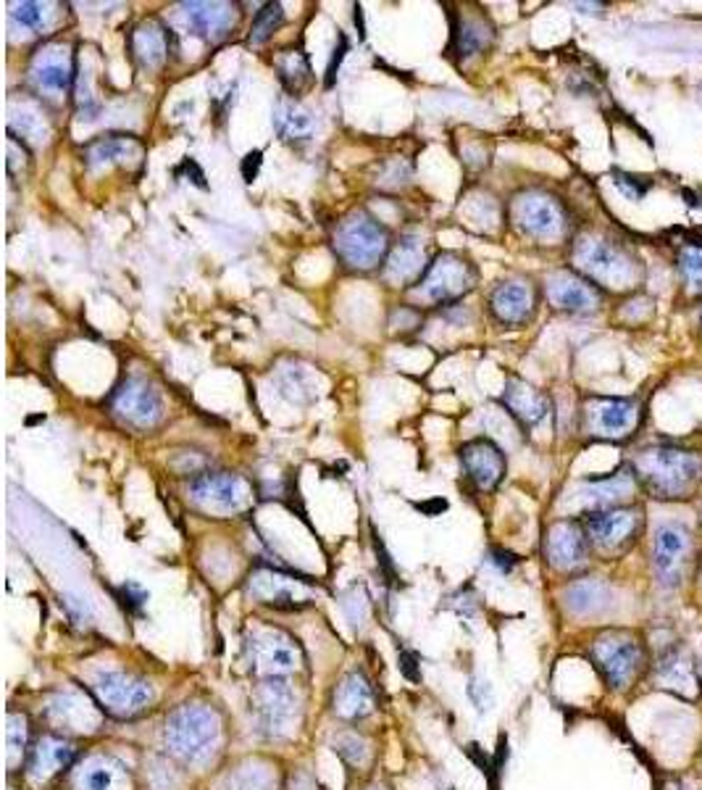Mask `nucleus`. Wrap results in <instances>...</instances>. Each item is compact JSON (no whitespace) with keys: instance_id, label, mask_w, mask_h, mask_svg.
<instances>
[{"instance_id":"nucleus-34","label":"nucleus","mask_w":702,"mask_h":790,"mask_svg":"<svg viewBox=\"0 0 702 790\" xmlns=\"http://www.w3.org/2000/svg\"><path fill=\"white\" fill-rule=\"evenodd\" d=\"M274 69L279 71V80H282L284 88L292 96H298V92H303L308 84L313 82L311 74V63L300 51H282L274 59Z\"/></svg>"},{"instance_id":"nucleus-31","label":"nucleus","mask_w":702,"mask_h":790,"mask_svg":"<svg viewBox=\"0 0 702 790\" xmlns=\"http://www.w3.org/2000/svg\"><path fill=\"white\" fill-rule=\"evenodd\" d=\"M655 680L661 682L663 688L676 690V693L684 696H692L694 688H698V674H694L692 659L679 649L669 651L661 659V664L655 669Z\"/></svg>"},{"instance_id":"nucleus-5","label":"nucleus","mask_w":702,"mask_h":790,"mask_svg":"<svg viewBox=\"0 0 702 790\" xmlns=\"http://www.w3.org/2000/svg\"><path fill=\"white\" fill-rule=\"evenodd\" d=\"M592 661L615 690L629 688L644 667V643L629 630H611L592 643Z\"/></svg>"},{"instance_id":"nucleus-21","label":"nucleus","mask_w":702,"mask_h":790,"mask_svg":"<svg viewBox=\"0 0 702 790\" xmlns=\"http://www.w3.org/2000/svg\"><path fill=\"white\" fill-rule=\"evenodd\" d=\"M74 790H132V782L119 759L96 753L74 772Z\"/></svg>"},{"instance_id":"nucleus-1","label":"nucleus","mask_w":702,"mask_h":790,"mask_svg":"<svg viewBox=\"0 0 702 790\" xmlns=\"http://www.w3.org/2000/svg\"><path fill=\"white\" fill-rule=\"evenodd\" d=\"M167 749L184 764H205L221 746V720L211 707L188 703L169 714L163 730Z\"/></svg>"},{"instance_id":"nucleus-40","label":"nucleus","mask_w":702,"mask_h":790,"mask_svg":"<svg viewBox=\"0 0 702 790\" xmlns=\"http://www.w3.org/2000/svg\"><path fill=\"white\" fill-rule=\"evenodd\" d=\"M11 17L17 19L21 27H27V30L40 32L42 27H46V21H48V6H42V3H19V6H13Z\"/></svg>"},{"instance_id":"nucleus-19","label":"nucleus","mask_w":702,"mask_h":790,"mask_svg":"<svg viewBox=\"0 0 702 790\" xmlns=\"http://www.w3.org/2000/svg\"><path fill=\"white\" fill-rule=\"evenodd\" d=\"M179 13L195 38L211 42L224 38L238 19V9L232 3H217V0L213 3H179Z\"/></svg>"},{"instance_id":"nucleus-22","label":"nucleus","mask_w":702,"mask_h":790,"mask_svg":"<svg viewBox=\"0 0 702 790\" xmlns=\"http://www.w3.org/2000/svg\"><path fill=\"white\" fill-rule=\"evenodd\" d=\"M48 720L67 732H96L103 717L82 696L61 693L48 703Z\"/></svg>"},{"instance_id":"nucleus-7","label":"nucleus","mask_w":702,"mask_h":790,"mask_svg":"<svg viewBox=\"0 0 702 790\" xmlns=\"http://www.w3.org/2000/svg\"><path fill=\"white\" fill-rule=\"evenodd\" d=\"M92 693H96L100 707L109 714L119 717V720H129V717L140 714L153 703V686L148 680L124 672H100L92 682Z\"/></svg>"},{"instance_id":"nucleus-30","label":"nucleus","mask_w":702,"mask_h":790,"mask_svg":"<svg viewBox=\"0 0 702 790\" xmlns=\"http://www.w3.org/2000/svg\"><path fill=\"white\" fill-rule=\"evenodd\" d=\"M632 493H634V474L626 472V469H621V472L605 477V480L586 482L582 490V498L590 503V507H594V511H603V509H615V503L626 501V498H632Z\"/></svg>"},{"instance_id":"nucleus-41","label":"nucleus","mask_w":702,"mask_h":790,"mask_svg":"<svg viewBox=\"0 0 702 790\" xmlns=\"http://www.w3.org/2000/svg\"><path fill=\"white\" fill-rule=\"evenodd\" d=\"M334 751L345 761H350V764H363V759H367L369 753L367 740L353 736V732H345V736L334 738Z\"/></svg>"},{"instance_id":"nucleus-38","label":"nucleus","mask_w":702,"mask_h":790,"mask_svg":"<svg viewBox=\"0 0 702 790\" xmlns=\"http://www.w3.org/2000/svg\"><path fill=\"white\" fill-rule=\"evenodd\" d=\"M282 21H284L282 3H267L255 13L253 30H250V42H253V46H263V42L282 27Z\"/></svg>"},{"instance_id":"nucleus-14","label":"nucleus","mask_w":702,"mask_h":790,"mask_svg":"<svg viewBox=\"0 0 702 790\" xmlns=\"http://www.w3.org/2000/svg\"><path fill=\"white\" fill-rule=\"evenodd\" d=\"M295 709H298L295 690H292L282 678H269L258 686L255 714L263 732H269V736H284V732L290 730Z\"/></svg>"},{"instance_id":"nucleus-17","label":"nucleus","mask_w":702,"mask_h":790,"mask_svg":"<svg viewBox=\"0 0 702 790\" xmlns=\"http://www.w3.org/2000/svg\"><path fill=\"white\" fill-rule=\"evenodd\" d=\"M461 464L479 490H495L505 477V457L490 438L469 440L461 448Z\"/></svg>"},{"instance_id":"nucleus-26","label":"nucleus","mask_w":702,"mask_h":790,"mask_svg":"<svg viewBox=\"0 0 702 790\" xmlns=\"http://www.w3.org/2000/svg\"><path fill=\"white\" fill-rule=\"evenodd\" d=\"M274 130L284 142H308L317 132V119L295 98L282 96L274 106Z\"/></svg>"},{"instance_id":"nucleus-43","label":"nucleus","mask_w":702,"mask_h":790,"mask_svg":"<svg viewBox=\"0 0 702 790\" xmlns=\"http://www.w3.org/2000/svg\"><path fill=\"white\" fill-rule=\"evenodd\" d=\"M27 749V720L24 717H9V764H17V759Z\"/></svg>"},{"instance_id":"nucleus-10","label":"nucleus","mask_w":702,"mask_h":790,"mask_svg":"<svg viewBox=\"0 0 702 790\" xmlns=\"http://www.w3.org/2000/svg\"><path fill=\"white\" fill-rule=\"evenodd\" d=\"M513 222L521 232H526L529 238L536 240H558L565 234V219L563 206L555 201L553 196L544 193H524L513 201Z\"/></svg>"},{"instance_id":"nucleus-28","label":"nucleus","mask_w":702,"mask_h":790,"mask_svg":"<svg viewBox=\"0 0 702 790\" xmlns=\"http://www.w3.org/2000/svg\"><path fill=\"white\" fill-rule=\"evenodd\" d=\"M140 153L142 148L134 138H129V134H109V138L90 142L82 156L90 169H100L111 167V163H129L132 159H140Z\"/></svg>"},{"instance_id":"nucleus-11","label":"nucleus","mask_w":702,"mask_h":790,"mask_svg":"<svg viewBox=\"0 0 702 790\" xmlns=\"http://www.w3.org/2000/svg\"><path fill=\"white\" fill-rule=\"evenodd\" d=\"M192 501L213 514H238L248 507L250 490L240 474L203 472L192 480Z\"/></svg>"},{"instance_id":"nucleus-37","label":"nucleus","mask_w":702,"mask_h":790,"mask_svg":"<svg viewBox=\"0 0 702 790\" xmlns=\"http://www.w3.org/2000/svg\"><path fill=\"white\" fill-rule=\"evenodd\" d=\"M565 598H569V607L574 609L576 614H592V611H598L608 601V588L603 582L594 580L576 582V586L569 588Z\"/></svg>"},{"instance_id":"nucleus-35","label":"nucleus","mask_w":702,"mask_h":790,"mask_svg":"<svg viewBox=\"0 0 702 790\" xmlns=\"http://www.w3.org/2000/svg\"><path fill=\"white\" fill-rule=\"evenodd\" d=\"M277 778L271 767L261 761H245L238 770H232L224 780V790H274Z\"/></svg>"},{"instance_id":"nucleus-27","label":"nucleus","mask_w":702,"mask_h":790,"mask_svg":"<svg viewBox=\"0 0 702 790\" xmlns=\"http://www.w3.org/2000/svg\"><path fill=\"white\" fill-rule=\"evenodd\" d=\"M74 746L67 743V740L61 738H40L38 746H34L30 753V764H27V770H30L32 780H48L53 778L56 772L67 770V767L74 761Z\"/></svg>"},{"instance_id":"nucleus-36","label":"nucleus","mask_w":702,"mask_h":790,"mask_svg":"<svg viewBox=\"0 0 702 790\" xmlns=\"http://www.w3.org/2000/svg\"><path fill=\"white\" fill-rule=\"evenodd\" d=\"M453 38L455 53L461 56V59H471V56L482 53L492 42V27L482 19H463Z\"/></svg>"},{"instance_id":"nucleus-23","label":"nucleus","mask_w":702,"mask_h":790,"mask_svg":"<svg viewBox=\"0 0 702 790\" xmlns=\"http://www.w3.org/2000/svg\"><path fill=\"white\" fill-rule=\"evenodd\" d=\"M492 314L503 324H524L532 319L534 311V293L526 282H503L492 290L490 296Z\"/></svg>"},{"instance_id":"nucleus-33","label":"nucleus","mask_w":702,"mask_h":790,"mask_svg":"<svg viewBox=\"0 0 702 790\" xmlns=\"http://www.w3.org/2000/svg\"><path fill=\"white\" fill-rule=\"evenodd\" d=\"M250 593L261 598L263 603H274V607H295V580L282 578L277 572H258L250 580Z\"/></svg>"},{"instance_id":"nucleus-47","label":"nucleus","mask_w":702,"mask_h":790,"mask_svg":"<svg viewBox=\"0 0 702 790\" xmlns=\"http://www.w3.org/2000/svg\"><path fill=\"white\" fill-rule=\"evenodd\" d=\"M263 153L261 151H250L245 156V161H242V177H245V182H253L258 177V169H261Z\"/></svg>"},{"instance_id":"nucleus-18","label":"nucleus","mask_w":702,"mask_h":790,"mask_svg":"<svg viewBox=\"0 0 702 790\" xmlns=\"http://www.w3.org/2000/svg\"><path fill=\"white\" fill-rule=\"evenodd\" d=\"M544 553H548V561L555 569H576L586 561L590 538L574 522H558L550 527L548 540H544Z\"/></svg>"},{"instance_id":"nucleus-6","label":"nucleus","mask_w":702,"mask_h":790,"mask_svg":"<svg viewBox=\"0 0 702 790\" xmlns=\"http://www.w3.org/2000/svg\"><path fill=\"white\" fill-rule=\"evenodd\" d=\"M474 284H477L474 263L463 259V256L445 251L429 263L427 272L421 274L415 293L429 303H448L463 298L471 288H474Z\"/></svg>"},{"instance_id":"nucleus-2","label":"nucleus","mask_w":702,"mask_h":790,"mask_svg":"<svg viewBox=\"0 0 702 790\" xmlns=\"http://www.w3.org/2000/svg\"><path fill=\"white\" fill-rule=\"evenodd\" d=\"M634 474L653 498H686L702 477V459L679 448H644L634 459Z\"/></svg>"},{"instance_id":"nucleus-25","label":"nucleus","mask_w":702,"mask_h":790,"mask_svg":"<svg viewBox=\"0 0 702 790\" xmlns=\"http://www.w3.org/2000/svg\"><path fill=\"white\" fill-rule=\"evenodd\" d=\"M171 32L161 21L148 19L132 32V56L142 69H161L169 59Z\"/></svg>"},{"instance_id":"nucleus-12","label":"nucleus","mask_w":702,"mask_h":790,"mask_svg":"<svg viewBox=\"0 0 702 790\" xmlns=\"http://www.w3.org/2000/svg\"><path fill=\"white\" fill-rule=\"evenodd\" d=\"M248 659L253 672L267 678H282L300 664V651L295 640L282 630H258L248 638Z\"/></svg>"},{"instance_id":"nucleus-32","label":"nucleus","mask_w":702,"mask_h":790,"mask_svg":"<svg viewBox=\"0 0 702 790\" xmlns=\"http://www.w3.org/2000/svg\"><path fill=\"white\" fill-rule=\"evenodd\" d=\"M421 272H427L424 248H421V243L415 238H405L403 243L390 253V259H387L384 277L392 282H408L413 280V277H419Z\"/></svg>"},{"instance_id":"nucleus-42","label":"nucleus","mask_w":702,"mask_h":790,"mask_svg":"<svg viewBox=\"0 0 702 790\" xmlns=\"http://www.w3.org/2000/svg\"><path fill=\"white\" fill-rule=\"evenodd\" d=\"M679 263H682V272L686 277V282L692 284L694 290H702V248H682L679 253Z\"/></svg>"},{"instance_id":"nucleus-8","label":"nucleus","mask_w":702,"mask_h":790,"mask_svg":"<svg viewBox=\"0 0 702 790\" xmlns=\"http://www.w3.org/2000/svg\"><path fill=\"white\" fill-rule=\"evenodd\" d=\"M111 409L124 424L138 427V430H153L163 419V398L142 377H127L113 390Z\"/></svg>"},{"instance_id":"nucleus-20","label":"nucleus","mask_w":702,"mask_h":790,"mask_svg":"<svg viewBox=\"0 0 702 790\" xmlns=\"http://www.w3.org/2000/svg\"><path fill=\"white\" fill-rule=\"evenodd\" d=\"M548 298L555 309L571 311V314H586L600 306L598 288L571 272H555L548 277Z\"/></svg>"},{"instance_id":"nucleus-39","label":"nucleus","mask_w":702,"mask_h":790,"mask_svg":"<svg viewBox=\"0 0 702 790\" xmlns=\"http://www.w3.org/2000/svg\"><path fill=\"white\" fill-rule=\"evenodd\" d=\"M11 132H19L21 138L30 140H42L46 134V124H42L40 113H34L30 109H11Z\"/></svg>"},{"instance_id":"nucleus-46","label":"nucleus","mask_w":702,"mask_h":790,"mask_svg":"<svg viewBox=\"0 0 702 790\" xmlns=\"http://www.w3.org/2000/svg\"><path fill=\"white\" fill-rule=\"evenodd\" d=\"M121 590H124V598H127L124 603H127L129 609L138 611V609L142 607V603L148 601V593H146V590H142L140 586H134V582H127V586L121 588Z\"/></svg>"},{"instance_id":"nucleus-13","label":"nucleus","mask_w":702,"mask_h":790,"mask_svg":"<svg viewBox=\"0 0 702 790\" xmlns=\"http://www.w3.org/2000/svg\"><path fill=\"white\" fill-rule=\"evenodd\" d=\"M640 524H642L640 511L603 509V511H592V514L586 517L584 530H586V538H590L600 551L619 553L623 548L634 543L636 532H640Z\"/></svg>"},{"instance_id":"nucleus-9","label":"nucleus","mask_w":702,"mask_h":790,"mask_svg":"<svg viewBox=\"0 0 702 790\" xmlns=\"http://www.w3.org/2000/svg\"><path fill=\"white\" fill-rule=\"evenodd\" d=\"M692 557V532L684 524L665 522L655 530L653 569L663 588H676L684 580Z\"/></svg>"},{"instance_id":"nucleus-16","label":"nucleus","mask_w":702,"mask_h":790,"mask_svg":"<svg viewBox=\"0 0 702 790\" xmlns=\"http://www.w3.org/2000/svg\"><path fill=\"white\" fill-rule=\"evenodd\" d=\"M30 74H32V82L38 84L40 90L61 96V92H67L71 88V82H74V74H77L74 56H71L67 46L50 42V46H46L38 56H34Z\"/></svg>"},{"instance_id":"nucleus-24","label":"nucleus","mask_w":702,"mask_h":790,"mask_svg":"<svg viewBox=\"0 0 702 790\" xmlns=\"http://www.w3.org/2000/svg\"><path fill=\"white\" fill-rule=\"evenodd\" d=\"M503 403L524 427L540 424L550 411L548 396L540 393V390H536L534 386H529V382L519 380V377H511V380L505 382Z\"/></svg>"},{"instance_id":"nucleus-45","label":"nucleus","mask_w":702,"mask_h":790,"mask_svg":"<svg viewBox=\"0 0 702 790\" xmlns=\"http://www.w3.org/2000/svg\"><path fill=\"white\" fill-rule=\"evenodd\" d=\"M345 53H348V38H345V34H340V48H334V56H332V61H329V69H327V88H332V84H334L337 69H340V63H342V59H345Z\"/></svg>"},{"instance_id":"nucleus-44","label":"nucleus","mask_w":702,"mask_h":790,"mask_svg":"<svg viewBox=\"0 0 702 790\" xmlns=\"http://www.w3.org/2000/svg\"><path fill=\"white\" fill-rule=\"evenodd\" d=\"M613 182H615V188H619L626 198H632V201H640V198L648 193V182L636 180V177H632V174L615 172Z\"/></svg>"},{"instance_id":"nucleus-4","label":"nucleus","mask_w":702,"mask_h":790,"mask_svg":"<svg viewBox=\"0 0 702 790\" xmlns=\"http://www.w3.org/2000/svg\"><path fill=\"white\" fill-rule=\"evenodd\" d=\"M337 256L353 269H371L390 251V232L367 211H355L337 227Z\"/></svg>"},{"instance_id":"nucleus-29","label":"nucleus","mask_w":702,"mask_h":790,"mask_svg":"<svg viewBox=\"0 0 702 790\" xmlns=\"http://www.w3.org/2000/svg\"><path fill=\"white\" fill-rule=\"evenodd\" d=\"M374 709V693L363 674H348L334 693V711L345 720H363Z\"/></svg>"},{"instance_id":"nucleus-3","label":"nucleus","mask_w":702,"mask_h":790,"mask_svg":"<svg viewBox=\"0 0 702 790\" xmlns=\"http://www.w3.org/2000/svg\"><path fill=\"white\" fill-rule=\"evenodd\" d=\"M574 263L579 272L615 290L632 288L640 280V267H636L634 256H629L621 246L603 238L579 240L574 248Z\"/></svg>"},{"instance_id":"nucleus-15","label":"nucleus","mask_w":702,"mask_h":790,"mask_svg":"<svg viewBox=\"0 0 702 790\" xmlns=\"http://www.w3.org/2000/svg\"><path fill=\"white\" fill-rule=\"evenodd\" d=\"M636 424H640V403L629 398H594L586 406V427L598 438H626Z\"/></svg>"}]
</instances>
